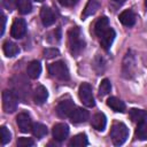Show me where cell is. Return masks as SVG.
Masks as SVG:
<instances>
[{
    "label": "cell",
    "mask_w": 147,
    "mask_h": 147,
    "mask_svg": "<svg viewBox=\"0 0 147 147\" xmlns=\"http://www.w3.org/2000/svg\"><path fill=\"white\" fill-rule=\"evenodd\" d=\"M92 126L96 130V131H103L107 124V118L105 116V114L102 113H96L93 117H92V122H91Z\"/></svg>",
    "instance_id": "e0dca14e"
},
{
    "label": "cell",
    "mask_w": 147,
    "mask_h": 147,
    "mask_svg": "<svg viewBox=\"0 0 147 147\" xmlns=\"http://www.w3.org/2000/svg\"><path fill=\"white\" fill-rule=\"evenodd\" d=\"M88 111L86 110V109H83V108H78V107H76L74 110H72V113L70 114V119H71V122L72 123H76V124H78V123H84V122H86L87 119H88Z\"/></svg>",
    "instance_id": "30bf717a"
},
{
    "label": "cell",
    "mask_w": 147,
    "mask_h": 147,
    "mask_svg": "<svg viewBox=\"0 0 147 147\" xmlns=\"http://www.w3.org/2000/svg\"><path fill=\"white\" fill-rule=\"evenodd\" d=\"M115 36H116V34H115V31L109 28L108 31L105 32V33L100 37V42H101V46H102L103 49L108 51V49L110 48V46H111V44H113V41H114V39H115Z\"/></svg>",
    "instance_id": "2e32d148"
},
{
    "label": "cell",
    "mask_w": 147,
    "mask_h": 147,
    "mask_svg": "<svg viewBox=\"0 0 147 147\" xmlns=\"http://www.w3.org/2000/svg\"><path fill=\"white\" fill-rule=\"evenodd\" d=\"M145 6L147 7V0H145Z\"/></svg>",
    "instance_id": "d590c367"
},
{
    "label": "cell",
    "mask_w": 147,
    "mask_h": 147,
    "mask_svg": "<svg viewBox=\"0 0 147 147\" xmlns=\"http://www.w3.org/2000/svg\"><path fill=\"white\" fill-rule=\"evenodd\" d=\"M79 99L86 107H93L94 106V98L92 93V86L88 83H83L79 86Z\"/></svg>",
    "instance_id": "5b68a950"
},
{
    "label": "cell",
    "mask_w": 147,
    "mask_h": 147,
    "mask_svg": "<svg viewBox=\"0 0 147 147\" xmlns=\"http://www.w3.org/2000/svg\"><path fill=\"white\" fill-rule=\"evenodd\" d=\"M59 2L64 7H71L78 2V0H59Z\"/></svg>",
    "instance_id": "1f68e13d"
},
{
    "label": "cell",
    "mask_w": 147,
    "mask_h": 147,
    "mask_svg": "<svg viewBox=\"0 0 147 147\" xmlns=\"http://www.w3.org/2000/svg\"><path fill=\"white\" fill-rule=\"evenodd\" d=\"M69 134V126L64 123H59L55 124L53 127V137L57 141L64 140Z\"/></svg>",
    "instance_id": "8fae6325"
},
{
    "label": "cell",
    "mask_w": 147,
    "mask_h": 147,
    "mask_svg": "<svg viewBox=\"0 0 147 147\" xmlns=\"http://www.w3.org/2000/svg\"><path fill=\"white\" fill-rule=\"evenodd\" d=\"M48 98V92L45 86L40 85L38 86L33 92V101L36 105H42Z\"/></svg>",
    "instance_id": "9a60e30c"
},
{
    "label": "cell",
    "mask_w": 147,
    "mask_h": 147,
    "mask_svg": "<svg viewBox=\"0 0 147 147\" xmlns=\"http://www.w3.org/2000/svg\"><path fill=\"white\" fill-rule=\"evenodd\" d=\"M2 49H3L5 55L8 56V57H13V56H15V55H17V54L20 53V48H18V46H17L15 42L9 41V40L3 42Z\"/></svg>",
    "instance_id": "44dd1931"
},
{
    "label": "cell",
    "mask_w": 147,
    "mask_h": 147,
    "mask_svg": "<svg viewBox=\"0 0 147 147\" xmlns=\"http://www.w3.org/2000/svg\"><path fill=\"white\" fill-rule=\"evenodd\" d=\"M48 72L51 74V76L60 80L69 79V70H68L67 64L63 61H56L54 63H51L48 65Z\"/></svg>",
    "instance_id": "3957f363"
},
{
    "label": "cell",
    "mask_w": 147,
    "mask_h": 147,
    "mask_svg": "<svg viewBox=\"0 0 147 147\" xmlns=\"http://www.w3.org/2000/svg\"><path fill=\"white\" fill-rule=\"evenodd\" d=\"M107 106L110 107L116 113H123L125 110V103L116 96H110L107 100Z\"/></svg>",
    "instance_id": "ffe728a7"
},
{
    "label": "cell",
    "mask_w": 147,
    "mask_h": 147,
    "mask_svg": "<svg viewBox=\"0 0 147 147\" xmlns=\"http://www.w3.org/2000/svg\"><path fill=\"white\" fill-rule=\"evenodd\" d=\"M16 123L17 126L20 129L21 132L23 133H28L30 131H32V122H31V117L28 113H20L16 117Z\"/></svg>",
    "instance_id": "9c48e42d"
},
{
    "label": "cell",
    "mask_w": 147,
    "mask_h": 147,
    "mask_svg": "<svg viewBox=\"0 0 147 147\" xmlns=\"http://www.w3.org/2000/svg\"><path fill=\"white\" fill-rule=\"evenodd\" d=\"M26 74L30 78L32 79H37L40 74H41V64L39 61L34 60V61H31L29 64H28V68H26Z\"/></svg>",
    "instance_id": "5bb4252c"
},
{
    "label": "cell",
    "mask_w": 147,
    "mask_h": 147,
    "mask_svg": "<svg viewBox=\"0 0 147 147\" xmlns=\"http://www.w3.org/2000/svg\"><path fill=\"white\" fill-rule=\"evenodd\" d=\"M40 18H41V22H42V24H44L45 26H49V25L54 24L55 21H56L55 14L53 13V10H52L49 7H42V8H41Z\"/></svg>",
    "instance_id": "7c38bea8"
},
{
    "label": "cell",
    "mask_w": 147,
    "mask_h": 147,
    "mask_svg": "<svg viewBox=\"0 0 147 147\" xmlns=\"http://www.w3.org/2000/svg\"><path fill=\"white\" fill-rule=\"evenodd\" d=\"M26 32V23L23 18H15L11 28H10V36L15 39L22 38Z\"/></svg>",
    "instance_id": "52a82bcc"
},
{
    "label": "cell",
    "mask_w": 147,
    "mask_h": 147,
    "mask_svg": "<svg viewBox=\"0 0 147 147\" xmlns=\"http://www.w3.org/2000/svg\"><path fill=\"white\" fill-rule=\"evenodd\" d=\"M87 145H88V140H87L86 134H84V133H79V134L75 136L71 139V141L69 142V146H71V147H84Z\"/></svg>",
    "instance_id": "7402d4cb"
},
{
    "label": "cell",
    "mask_w": 147,
    "mask_h": 147,
    "mask_svg": "<svg viewBox=\"0 0 147 147\" xmlns=\"http://www.w3.org/2000/svg\"><path fill=\"white\" fill-rule=\"evenodd\" d=\"M1 3L2 6L6 8V9H9L11 10L14 8V3H15V0H1Z\"/></svg>",
    "instance_id": "4dcf8cb0"
},
{
    "label": "cell",
    "mask_w": 147,
    "mask_h": 147,
    "mask_svg": "<svg viewBox=\"0 0 147 147\" xmlns=\"http://www.w3.org/2000/svg\"><path fill=\"white\" fill-rule=\"evenodd\" d=\"M100 7V2L98 0H90L84 9V13H83V17H87V16H91L93 15Z\"/></svg>",
    "instance_id": "603a6c76"
},
{
    "label": "cell",
    "mask_w": 147,
    "mask_h": 147,
    "mask_svg": "<svg viewBox=\"0 0 147 147\" xmlns=\"http://www.w3.org/2000/svg\"><path fill=\"white\" fill-rule=\"evenodd\" d=\"M32 133L36 138H44L47 134V127L41 123H34L32 125Z\"/></svg>",
    "instance_id": "d4e9b609"
},
{
    "label": "cell",
    "mask_w": 147,
    "mask_h": 147,
    "mask_svg": "<svg viewBox=\"0 0 147 147\" xmlns=\"http://www.w3.org/2000/svg\"><path fill=\"white\" fill-rule=\"evenodd\" d=\"M34 1H37V2H42L44 0H34Z\"/></svg>",
    "instance_id": "e575fe53"
},
{
    "label": "cell",
    "mask_w": 147,
    "mask_h": 147,
    "mask_svg": "<svg viewBox=\"0 0 147 147\" xmlns=\"http://www.w3.org/2000/svg\"><path fill=\"white\" fill-rule=\"evenodd\" d=\"M18 99L16 94L10 90H5L2 92V108L6 113H14L17 109Z\"/></svg>",
    "instance_id": "277c9868"
},
{
    "label": "cell",
    "mask_w": 147,
    "mask_h": 147,
    "mask_svg": "<svg viewBox=\"0 0 147 147\" xmlns=\"http://www.w3.org/2000/svg\"><path fill=\"white\" fill-rule=\"evenodd\" d=\"M34 145V141L31 138H20L17 140V146L18 147H31Z\"/></svg>",
    "instance_id": "f1b7e54d"
},
{
    "label": "cell",
    "mask_w": 147,
    "mask_h": 147,
    "mask_svg": "<svg viewBox=\"0 0 147 147\" xmlns=\"http://www.w3.org/2000/svg\"><path fill=\"white\" fill-rule=\"evenodd\" d=\"M119 21L125 26H132L136 23V14L130 9L124 10L119 14Z\"/></svg>",
    "instance_id": "d6986e66"
},
{
    "label": "cell",
    "mask_w": 147,
    "mask_h": 147,
    "mask_svg": "<svg viewBox=\"0 0 147 147\" xmlns=\"http://www.w3.org/2000/svg\"><path fill=\"white\" fill-rule=\"evenodd\" d=\"M129 137V129L122 122H115L110 129V138L115 146L123 145Z\"/></svg>",
    "instance_id": "7a4b0ae2"
},
{
    "label": "cell",
    "mask_w": 147,
    "mask_h": 147,
    "mask_svg": "<svg viewBox=\"0 0 147 147\" xmlns=\"http://www.w3.org/2000/svg\"><path fill=\"white\" fill-rule=\"evenodd\" d=\"M115 3H117V5H122V3H124L126 0H113Z\"/></svg>",
    "instance_id": "836d02e7"
},
{
    "label": "cell",
    "mask_w": 147,
    "mask_h": 147,
    "mask_svg": "<svg viewBox=\"0 0 147 147\" xmlns=\"http://www.w3.org/2000/svg\"><path fill=\"white\" fill-rule=\"evenodd\" d=\"M1 21H2V24H1V34H3L5 32V26H6V16L3 13H1Z\"/></svg>",
    "instance_id": "d6a6232c"
},
{
    "label": "cell",
    "mask_w": 147,
    "mask_h": 147,
    "mask_svg": "<svg viewBox=\"0 0 147 147\" xmlns=\"http://www.w3.org/2000/svg\"><path fill=\"white\" fill-rule=\"evenodd\" d=\"M11 139V134L9 132V130L6 126H1V144L6 145L7 142H9Z\"/></svg>",
    "instance_id": "83f0119b"
},
{
    "label": "cell",
    "mask_w": 147,
    "mask_h": 147,
    "mask_svg": "<svg viewBox=\"0 0 147 147\" xmlns=\"http://www.w3.org/2000/svg\"><path fill=\"white\" fill-rule=\"evenodd\" d=\"M136 138L139 140H146L147 139V123H140L138 124L136 129Z\"/></svg>",
    "instance_id": "484cf974"
},
{
    "label": "cell",
    "mask_w": 147,
    "mask_h": 147,
    "mask_svg": "<svg viewBox=\"0 0 147 147\" xmlns=\"http://www.w3.org/2000/svg\"><path fill=\"white\" fill-rule=\"evenodd\" d=\"M110 90H111L110 80H109V79H107V78H105V79L101 82L100 86H99V94H100L101 96L107 95V94L110 92Z\"/></svg>",
    "instance_id": "4316f807"
},
{
    "label": "cell",
    "mask_w": 147,
    "mask_h": 147,
    "mask_svg": "<svg viewBox=\"0 0 147 147\" xmlns=\"http://www.w3.org/2000/svg\"><path fill=\"white\" fill-rule=\"evenodd\" d=\"M129 116H130L132 122L138 123V124L144 123L147 119V113L145 110H142V109H137V108H132L129 111Z\"/></svg>",
    "instance_id": "ac0fdd59"
},
{
    "label": "cell",
    "mask_w": 147,
    "mask_h": 147,
    "mask_svg": "<svg viewBox=\"0 0 147 147\" xmlns=\"http://www.w3.org/2000/svg\"><path fill=\"white\" fill-rule=\"evenodd\" d=\"M136 70V59L131 52H127L124 61H123V76L126 78H131L132 75H134Z\"/></svg>",
    "instance_id": "ba28073f"
},
{
    "label": "cell",
    "mask_w": 147,
    "mask_h": 147,
    "mask_svg": "<svg viewBox=\"0 0 147 147\" xmlns=\"http://www.w3.org/2000/svg\"><path fill=\"white\" fill-rule=\"evenodd\" d=\"M60 54L59 49L57 48H46L44 49V56L46 59H53L55 56H57Z\"/></svg>",
    "instance_id": "f546056e"
},
{
    "label": "cell",
    "mask_w": 147,
    "mask_h": 147,
    "mask_svg": "<svg viewBox=\"0 0 147 147\" xmlns=\"http://www.w3.org/2000/svg\"><path fill=\"white\" fill-rule=\"evenodd\" d=\"M108 29H109V20H108V17H106V16L100 17V18L96 21L95 25H94V32H95V34H96L99 38H100L105 32H107Z\"/></svg>",
    "instance_id": "4fadbf2b"
},
{
    "label": "cell",
    "mask_w": 147,
    "mask_h": 147,
    "mask_svg": "<svg viewBox=\"0 0 147 147\" xmlns=\"http://www.w3.org/2000/svg\"><path fill=\"white\" fill-rule=\"evenodd\" d=\"M75 108H76V106L71 99H64L59 102L55 110L60 117H69Z\"/></svg>",
    "instance_id": "8992f818"
},
{
    "label": "cell",
    "mask_w": 147,
    "mask_h": 147,
    "mask_svg": "<svg viewBox=\"0 0 147 147\" xmlns=\"http://www.w3.org/2000/svg\"><path fill=\"white\" fill-rule=\"evenodd\" d=\"M16 6L18 11L23 15H26L32 10V5L30 0H16Z\"/></svg>",
    "instance_id": "cb8c5ba5"
},
{
    "label": "cell",
    "mask_w": 147,
    "mask_h": 147,
    "mask_svg": "<svg viewBox=\"0 0 147 147\" xmlns=\"http://www.w3.org/2000/svg\"><path fill=\"white\" fill-rule=\"evenodd\" d=\"M68 46H69L70 53L75 56L79 55L83 52L85 47V41L82 34V31L78 26L71 28L68 31Z\"/></svg>",
    "instance_id": "6da1fadb"
}]
</instances>
